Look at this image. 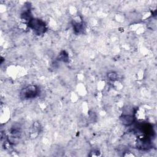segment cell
Masks as SVG:
<instances>
[{"label": "cell", "instance_id": "cell-1", "mask_svg": "<svg viewBox=\"0 0 157 157\" xmlns=\"http://www.w3.org/2000/svg\"><path fill=\"white\" fill-rule=\"evenodd\" d=\"M38 90L36 86L30 85L25 87L21 91V97L25 99H29L36 97Z\"/></svg>", "mask_w": 157, "mask_h": 157}, {"label": "cell", "instance_id": "cell-2", "mask_svg": "<svg viewBox=\"0 0 157 157\" xmlns=\"http://www.w3.org/2000/svg\"><path fill=\"white\" fill-rule=\"evenodd\" d=\"M29 26L35 30L36 32H37L39 34H40L44 31L45 26L44 23L39 20L33 19L29 21Z\"/></svg>", "mask_w": 157, "mask_h": 157}, {"label": "cell", "instance_id": "cell-3", "mask_svg": "<svg viewBox=\"0 0 157 157\" xmlns=\"http://www.w3.org/2000/svg\"><path fill=\"white\" fill-rule=\"evenodd\" d=\"M109 77L110 79H111V80H114L115 78H116L117 75H116V74H115V73H113V72H112V73H110V74H109Z\"/></svg>", "mask_w": 157, "mask_h": 157}]
</instances>
